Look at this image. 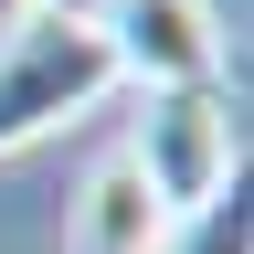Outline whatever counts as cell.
Instances as JSON below:
<instances>
[{"label":"cell","instance_id":"cell-1","mask_svg":"<svg viewBox=\"0 0 254 254\" xmlns=\"http://www.w3.org/2000/svg\"><path fill=\"white\" fill-rule=\"evenodd\" d=\"M117 64L95 43V21H64V11H11L0 21V159L74 127L85 106H106Z\"/></svg>","mask_w":254,"mask_h":254},{"label":"cell","instance_id":"cell-2","mask_svg":"<svg viewBox=\"0 0 254 254\" xmlns=\"http://www.w3.org/2000/svg\"><path fill=\"white\" fill-rule=\"evenodd\" d=\"M127 170L148 180V201L190 222L201 201H222V190L244 180V127H233V95L222 85H159L138 95V127H127Z\"/></svg>","mask_w":254,"mask_h":254},{"label":"cell","instance_id":"cell-3","mask_svg":"<svg viewBox=\"0 0 254 254\" xmlns=\"http://www.w3.org/2000/svg\"><path fill=\"white\" fill-rule=\"evenodd\" d=\"M95 43H106L117 85H222V32H212V0H95Z\"/></svg>","mask_w":254,"mask_h":254},{"label":"cell","instance_id":"cell-4","mask_svg":"<svg viewBox=\"0 0 254 254\" xmlns=\"http://www.w3.org/2000/svg\"><path fill=\"white\" fill-rule=\"evenodd\" d=\"M170 244V212L148 201V180L127 159H95L74 190V222H64V254H159Z\"/></svg>","mask_w":254,"mask_h":254},{"label":"cell","instance_id":"cell-5","mask_svg":"<svg viewBox=\"0 0 254 254\" xmlns=\"http://www.w3.org/2000/svg\"><path fill=\"white\" fill-rule=\"evenodd\" d=\"M159 254H254V212H244V180L222 190V201H201L190 222H170V244Z\"/></svg>","mask_w":254,"mask_h":254},{"label":"cell","instance_id":"cell-6","mask_svg":"<svg viewBox=\"0 0 254 254\" xmlns=\"http://www.w3.org/2000/svg\"><path fill=\"white\" fill-rule=\"evenodd\" d=\"M11 11H64V21H85L95 0H11Z\"/></svg>","mask_w":254,"mask_h":254},{"label":"cell","instance_id":"cell-7","mask_svg":"<svg viewBox=\"0 0 254 254\" xmlns=\"http://www.w3.org/2000/svg\"><path fill=\"white\" fill-rule=\"evenodd\" d=\"M0 21H11V0H0Z\"/></svg>","mask_w":254,"mask_h":254}]
</instances>
